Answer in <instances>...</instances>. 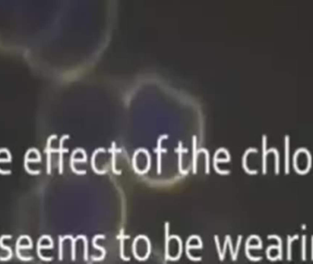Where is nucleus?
<instances>
[{"mask_svg":"<svg viewBox=\"0 0 313 264\" xmlns=\"http://www.w3.org/2000/svg\"><path fill=\"white\" fill-rule=\"evenodd\" d=\"M301 259L302 261H306V242H307V237L306 235H303L301 238Z\"/></svg>","mask_w":313,"mask_h":264,"instance_id":"nucleus-5","label":"nucleus"},{"mask_svg":"<svg viewBox=\"0 0 313 264\" xmlns=\"http://www.w3.org/2000/svg\"><path fill=\"white\" fill-rule=\"evenodd\" d=\"M285 143H286V148H285V150H286V161H285V172H286V173H288V172H289V165H288V150H289V148H288V142H289V138H288V136H286L285 137Z\"/></svg>","mask_w":313,"mask_h":264,"instance_id":"nucleus-4","label":"nucleus"},{"mask_svg":"<svg viewBox=\"0 0 313 264\" xmlns=\"http://www.w3.org/2000/svg\"><path fill=\"white\" fill-rule=\"evenodd\" d=\"M5 238H11L12 237H11V235H4V236H2V237L0 238V247L3 248V249H6L8 251V255H7L6 257H5V258H0V261H6V260H9V259H11V257H12V255H13V251H12L11 248H10L9 246H5L4 243H3V239Z\"/></svg>","mask_w":313,"mask_h":264,"instance_id":"nucleus-1","label":"nucleus"},{"mask_svg":"<svg viewBox=\"0 0 313 264\" xmlns=\"http://www.w3.org/2000/svg\"><path fill=\"white\" fill-rule=\"evenodd\" d=\"M268 238H276L278 241V260L282 259V239L279 236L277 235H269Z\"/></svg>","mask_w":313,"mask_h":264,"instance_id":"nucleus-3","label":"nucleus"},{"mask_svg":"<svg viewBox=\"0 0 313 264\" xmlns=\"http://www.w3.org/2000/svg\"><path fill=\"white\" fill-rule=\"evenodd\" d=\"M298 235H295V236H293V237H291V236H287V259L288 260V261H290L291 260V244H292V242L294 241V240H296V239H298Z\"/></svg>","mask_w":313,"mask_h":264,"instance_id":"nucleus-2","label":"nucleus"},{"mask_svg":"<svg viewBox=\"0 0 313 264\" xmlns=\"http://www.w3.org/2000/svg\"><path fill=\"white\" fill-rule=\"evenodd\" d=\"M302 227H303V228H303V229H305V228H306V226H305V225H303V226H302Z\"/></svg>","mask_w":313,"mask_h":264,"instance_id":"nucleus-6","label":"nucleus"}]
</instances>
